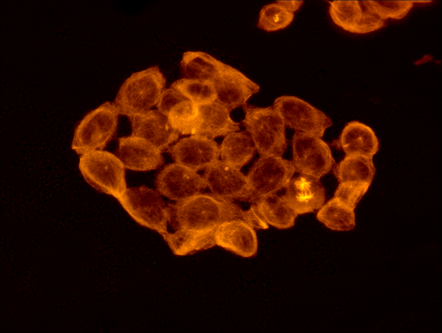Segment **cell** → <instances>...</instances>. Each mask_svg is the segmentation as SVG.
Returning a JSON list of instances; mask_svg holds the SVG:
<instances>
[{
  "label": "cell",
  "mask_w": 442,
  "mask_h": 333,
  "mask_svg": "<svg viewBox=\"0 0 442 333\" xmlns=\"http://www.w3.org/2000/svg\"><path fill=\"white\" fill-rule=\"evenodd\" d=\"M173 232L163 237L173 252L184 255L215 246L214 233L223 222L241 219L249 222V212L230 199L213 194L199 193L167 207Z\"/></svg>",
  "instance_id": "obj_1"
},
{
  "label": "cell",
  "mask_w": 442,
  "mask_h": 333,
  "mask_svg": "<svg viewBox=\"0 0 442 333\" xmlns=\"http://www.w3.org/2000/svg\"><path fill=\"white\" fill-rule=\"evenodd\" d=\"M79 166L89 184L124 204L127 188L125 166L119 158L109 152L95 150L81 155Z\"/></svg>",
  "instance_id": "obj_2"
},
{
  "label": "cell",
  "mask_w": 442,
  "mask_h": 333,
  "mask_svg": "<svg viewBox=\"0 0 442 333\" xmlns=\"http://www.w3.org/2000/svg\"><path fill=\"white\" fill-rule=\"evenodd\" d=\"M166 80L159 68L154 66L136 72L122 85L114 104L119 113L129 117L149 110L157 104Z\"/></svg>",
  "instance_id": "obj_3"
},
{
  "label": "cell",
  "mask_w": 442,
  "mask_h": 333,
  "mask_svg": "<svg viewBox=\"0 0 442 333\" xmlns=\"http://www.w3.org/2000/svg\"><path fill=\"white\" fill-rule=\"evenodd\" d=\"M244 123L259 153L281 156L286 148L285 123L274 108L246 107Z\"/></svg>",
  "instance_id": "obj_4"
},
{
  "label": "cell",
  "mask_w": 442,
  "mask_h": 333,
  "mask_svg": "<svg viewBox=\"0 0 442 333\" xmlns=\"http://www.w3.org/2000/svg\"><path fill=\"white\" fill-rule=\"evenodd\" d=\"M118 114L109 102L90 111L76 128L72 148L80 155L103 149L116 131Z\"/></svg>",
  "instance_id": "obj_5"
},
{
  "label": "cell",
  "mask_w": 442,
  "mask_h": 333,
  "mask_svg": "<svg viewBox=\"0 0 442 333\" xmlns=\"http://www.w3.org/2000/svg\"><path fill=\"white\" fill-rule=\"evenodd\" d=\"M295 171L293 162L281 156H261L246 176L250 188L249 201L255 203L275 194L285 187Z\"/></svg>",
  "instance_id": "obj_6"
},
{
  "label": "cell",
  "mask_w": 442,
  "mask_h": 333,
  "mask_svg": "<svg viewBox=\"0 0 442 333\" xmlns=\"http://www.w3.org/2000/svg\"><path fill=\"white\" fill-rule=\"evenodd\" d=\"M122 206L138 223L162 236L167 233V207L157 191L145 186L127 188Z\"/></svg>",
  "instance_id": "obj_7"
},
{
  "label": "cell",
  "mask_w": 442,
  "mask_h": 333,
  "mask_svg": "<svg viewBox=\"0 0 442 333\" xmlns=\"http://www.w3.org/2000/svg\"><path fill=\"white\" fill-rule=\"evenodd\" d=\"M292 145L295 171L319 180L332 168L334 160L331 150L320 138L296 132Z\"/></svg>",
  "instance_id": "obj_8"
},
{
  "label": "cell",
  "mask_w": 442,
  "mask_h": 333,
  "mask_svg": "<svg viewBox=\"0 0 442 333\" xmlns=\"http://www.w3.org/2000/svg\"><path fill=\"white\" fill-rule=\"evenodd\" d=\"M285 125L307 135L322 138L332 125L331 119L322 111L304 101L292 96H282L274 103Z\"/></svg>",
  "instance_id": "obj_9"
},
{
  "label": "cell",
  "mask_w": 442,
  "mask_h": 333,
  "mask_svg": "<svg viewBox=\"0 0 442 333\" xmlns=\"http://www.w3.org/2000/svg\"><path fill=\"white\" fill-rule=\"evenodd\" d=\"M156 185L160 194L177 201L192 197L207 187L203 177L176 163L164 168L158 176Z\"/></svg>",
  "instance_id": "obj_10"
},
{
  "label": "cell",
  "mask_w": 442,
  "mask_h": 333,
  "mask_svg": "<svg viewBox=\"0 0 442 333\" xmlns=\"http://www.w3.org/2000/svg\"><path fill=\"white\" fill-rule=\"evenodd\" d=\"M212 194L232 200H249L250 188L247 177L222 161L206 168L203 175Z\"/></svg>",
  "instance_id": "obj_11"
},
{
  "label": "cell",
  "mask_w": 442,
  "mask_h": 333,
  "mask_svg": "<svg viewBox=\"0 0 442 333\" xmlns=\"http://www.w3.org/2000/svg\"><path fill=\"white\" fill-rule=\"evenodd\" d=\"M169 151L176 163L196 172L219 160L220 146L211 139L193 135L181 139Z\"/></svg>",
  "instance_id": "obj_12"
},
{
  "label": "cell",
  "mask_w": 442,
  "mask_h": 333,
  "mask_svg": "<svg viewBox=\"0 0 442 333\" xmlns=\"http://www.w3.org/2000/svg\"><path fill=\"white\" fill-rule=\"evenodd\" d=\"M210 81L214 85L217 100L230 111L245 105L249 98L259 90L256 83L227 64Z\"/></svg>",
  "instance_id": "obj_13"
},
{
  "label": "cell",
  "mask_w": 442,
  "mask_h": 333,
  "mask_svg": "<svg viewBox=\"0 0 442 333\" xmlns=\"http://www.w3.org/2000/svg\"><path fill=\"white\" fill-rule=\"evenodd\" d=\"M132 136L147 140L162 152L179 137L167 117L157 110H148L129 117Z\"/></svg>",
  "instance_id": "obj_14"
},
{
  "label": "cell",
  "mask_w": 442,
  "mask_h": 333,
  "mask_svg": "<svg viewBox=\"0 0 442 333\" xmlns=\"http://www.w3.org/2000/svg\"><path fill=\"white\" fill-rule=\"evenodd\" d=\"M217 245L240 256L248 257L257 252L258 242L254 228L241 219H233L221 224L214 233Z\"/></svg>",
  "instance_id": "obj_15"
},
{
  "label": "cell",
  "mask_w": 442,
  "mask_h": 333,
  "mask_svg": "<svg viewBox=\"0 0 442 333\" xmlns=\"http://www.w3.org/2000/svg\"><path fill=\"white\" fill-rule=\"evenodd\" d=\"M118 140V158L127 168L148 170L156 168L163 162L161 152L145 139L131 136Z\"/></svg>",
  "instance_id": "obj_16"
},
{
  "label": "cell",
  "mask_w": 442,
  "mask_h": 333,
  "mask_svg": "<svg viewBox=\"0 0 442 333\" xmlns=\"http://www.w3.org/2000/svg\"><path fill=\"white\" fill-rule=\"evenodd\" d=\"M198 113L192 136L212 139L226 136L239 129V124L230 118V110L217 100L212 103L198 105Z\"/></svg>",
  "instance_id": "obj_17"
},
{
  "label": "cell",
  "mask_w": 442,
  "mask_h": 333,
  "mask_svg": "<svg viewBox=\"0 0 442 333\" xmlns=\"http://www.w3.org/2000/svg\"><path fill=\"white\" fill-rule=\"evenodd\" d=\"M285 188L282 196L298 215L314 211L325 202L323 187L312 178L304 175L291 178Z\"/></svg>",
  "instance_id": "obj_18"
},
{
  "label": "cell",
  "mask_w": 442,
  "mask_h": 333,
  "mask_svg": "<svg viewBox=\"0 0 442 333\" xmlns=\"http://www.w3.org/2000/svg\"><path fill=\"white\" fill-rule=\"evenodd\" d=\"M346 155L358 154L372 157L379 148V141L369 127L357 121L348 123L338 141Z\"/></svg>",
  "instance_id": "obj_19"
},
{
  "label": "cell",
  "mask_w": 442,
  "mask_h": 333,
  "mask_svg": "<svg viewBox=\"0 0 442 333\" xmlns=\"http://www.w3.org/2000/svg\"><path fill=\"white\" fill-rule=\"evenodd\" d=\"M375 172L372 157L358 154L346 155L334 170L340 183L368 186Z\"/></svg>",
  "instance_id": "obj_20"
},
{
  "label": "cell",
  "mask_w": 442,
  "mask_h": 333,
  "mask_svg": "<svg viewBox=\"0 0 442 333\" xmlns=\"http://www.w3.org/2000/svg\"><path fill=\"white\" fill-rule=\"evenodd\" d=\"M256 148L251 139L243 133H232L226 136L220 146V155L223 162L240 170L252 158Z\"/></svg>",
  "instance_id": "obj_21"
},
{
  "label": "cell",
  "mask_w": 442,
  "mask_h": 333,
  "mask_svg": "<svg viewBox=\"0 0 442 333\" xmlns=\"http://www.w3.org/2000/svg\"><path fill=\"white\" fill-rule=\"evenodd\" d=\"M254 204L267 222L279 229L293 226L298 215L282 196L275 194L263 198Z\"/></svg>",
  "instance_id": "obj_22"
},
{
  "label": "cell",
  "mask_w": 442,
  "mask_h": 333,
  "mask_svg": "<svg viewBox=\"0 0 442 333\" xmlns=\"http://www.w3.org/2000/svg\"><path fill=\"white\" fill-rule=\"evenodd\" d=\"M181 65L189 79L211 81L226 64L205 53L189 51L183 54Z\"/></svg>",
  "instance_id": "obj_23"
},
{
  "label": "cell",
  "mask_w": 442,
  "mask_h": 333,
  "mask_svg": "<svg viewBox=\"0 0 442 333\" xmlns=\"http://www.w3.org/2000/svg\"><path fill=\"white\" fill-rule=\"evenodd\" d=\"M354 210L333 197L321 207L317 218L331 229L349 230L355 226Z\"/></svg>",
  "instance_id": "obj_24"
},
{
  "label": "cell",
  "mask_w": 442,
  "mask_h": 333,
  "mask_svg": "<svg viewBox=\"0 0 442 333\" xmlns=\"http://www.w3.org/2000/svg\"><path fill=\"white\" fill-rule=\"evenodd\" d=\"M171 87L197 105L210 103L217 100L214 85L209 80L183 79L174 82Z\"/></svg>",
  "instance_id": "obj_25"
},
{
  "label": "cell",
  "mask_w": 442,
  "mask_h": 333,
  "mask_svg": "<svg viewBox=\"0 0 442 333\" xmlns=\"http://www.w3.org/2000/svg\"><path fill=\"white\" fill-rule=\"evenodd\" d=\"M329 13L333 22L343 29L355 33L362 11L357 0H334Z\"/></svg>",
  "instance_id": "obj_26"
},
{
  "label": "cell",
  "mask_w": 442,
  "mask_h": 333,
  "mask_svg": "<svg viewBox=\"0 0 442 333\" xmlns=\"http://www.w3.org/2000/svg\"><path fill=\"white\" fill-rule=\"evenodd\" d=\"M198 113V105L186 99L175 105L167 116L179 133L192 135Z\"/></svg>",
  "instance_id": "obj_27"
},
{
  "label": "cell",
  "mask_w": 442,
  "mask_h": 333,
  "mask_svg": "<svg viewBox=\"0 0 442 333\" xmlns=\"http://www.w3.org/2000/svg\"><path fill=\"white\" fill-rule=\"evenodd\" d=\"M294 17V13L286 9L277 1L261 9L258 27L267 31L283 29L290 25Z\"/></svg>",
  "instance_id": "obj_28"
},
{
  "label": "cell",
  "mask_w": 442,
  "mask_h": 333,
  "mask_svg": "<svg viewBox=\"0 0 442 333\" xmlns=\"http://www.w3.org/2000/svg\"><path fill=\"white\" fill-rule=\"evenodd\" d=\"M366 11L385 20L404 17L413 7L414 3L406 0H367L363 1Z\"/></svg>",
  "instance_id": "obj_29"
},
{
  "label": "cell",
  "mask_w": 442,
  "mask_h": 333,
  "mask_svg": "<svg viewBox=\"0 0 442 333\" xmlns=\"http://www.w3.org/2000/svg\"><path fill=\"white\" fill-rule=\"evenodd\" d=\"M368 187V186L341 183H339L334 193V198L354 210L358 202L367 191Z\"/></svg>",
  "instance_id": "obj_30"
},
{
  "label": "cell",
  "mask_w": 442,
  "mask_h": 333,
  "mask_svg": "<svg viewBox=\"0 0 442 333\" xmlns=\"http://www.w3.org/2000/svg\"><path fill=\"white\" fill-rule=\"evenodd\" d=\"M188 99L174 88L163 90L157 103L158 111L166 117L170 110L177 104Z\"/></svg>",
  "instance_id": "obj_31"
},
{
  "label": "cell",
  "mask_w": 442,
  "mask_h": 333,
  "mask_svg": "<svg viewBox=\"0 0 442 333\" xmlns=\"http://www.w3.org/2000/svg\"><path fill=\"white\" fill-rule=\"evenodd\" d=\"M385 21L378 16L365 11L362 12L355 33H365L383 27Z\"/></svg>",
  "instance_id": "obj_32"
},
{
  "label": "cell",
  "mask_w": 442,
  "mask_h": 333,
  "mask_svg": "<svg viewBox=\"0 0 442 333\" xmlns=\"http://www.w3.org/2000/svg\"><path fill=\"white\" fill-rule=\"evenodd\" d=\"M286 9L294 13L297 11L303 3V1H278Z\"/></svg>",
  "instance_id": "obj_33"
}]
</instances>
